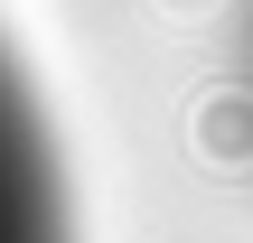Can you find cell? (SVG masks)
<instances>
[{
    "label": "cell",
    "mask_w": 253,
    "mask_h": 243,
    "mask_svg": "<svg viewBox=\"0 0 253 243\" xmlns=\"http://www.w3.org/2000/svg\"><path fill=\"white\" fill-rule=\"evenodd\" d=\"M0 243H75L66 150H56L47 94L9 37H0Z\"/></svg>",
    "instance_id": "1"
}]
</instances>
